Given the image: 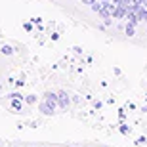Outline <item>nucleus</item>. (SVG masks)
<instances>
[{"label":"nucleus","instance_id":"nucleus-9","mask_svg":"<svg viewBox=\"0 0 147 147\" xmlns=\"http://www.w3.org/2000/svg\"><path fill=\"white\" fill-rule=\"evenodd\" d=\"M21 103H23V99H17V98H13V101H11V107L16 111H19L21 109Z\"/></svg>","mask_w":147,"mask_h":147},{"label":"nucleus","instance_id":"nucleus-8","mask_svg":"<svg viewBox=\"0 0 147 147\" xmlns=\"http://www.w3.org/2000/svg\"><path fill=\"white\" fill-rule=\"evenodd\" d=\"M25 103L34 105V103H36V96H34V94H29V96H25Z\"/></svg>","mask_w":147,"mask_h":147},{"label":"nucleus","instance_id":"nucleus-14","mask_svg":"<svg viewBox=\"0 0 147 147\" xmlns=\"http://www.w3.org/2000/svg\"><path fill=\"white\" fill-rule=\"evenodd\" d=\"M73 50H75L76 54H82V48H80V46H75V48H73Z\"/></svg>","mask_w":147,"mask_h":147},{"label":"nucleus","instance_id":"nucleus-5","mask_svg":"<svg viewBox=\"0 0 147 147\" xmlns=\"http://www.w3.org/2000/svg\"><path fill=\"white\" fill-rule=\"evenodd\" d=\"M44 99L46 101H50V103L54 105V107H57V92H44Z\"/></svg>","mask_w":147,"mask_h":147},{"label":"nucleus","instance_id":"nucleus-15","mask_svg":"<svg viewBox=\"0 0 147 147\" xmlns=\"http://www.w3.org/2000/svg\"><path fill=\"white\" fill-rule=\"evenodd\" d=\"M140 4H142L143 8H147V0H140Z\"/></svg>","mask_w":147,"mask_h":147},{"label":"nucleus","instance_id":"nucleus-10","mask_svg":"<svg viewBox=\"0 0 147 147\" xmlns=\"http://www.w3.org/2000/svg\"><path fill=\"white\" fill-rule=\"evenodd\" d=\"M90 8H92V10L96 11V13H98V11L101 10V8H103V2H99V0H98V2H94V4L90 6Z\"/></svg>","mask_w":147,"mask_h":147},{"label":"nucleus","instance_id":"nucleus-11","mask_svg":"<svg viewBox=\"0 0 147 147\" xmlns=\"http://www.w3.org/2000/svg\"><path fill=\"white\" fill-rule=\"evenodd\" d=\"M0 52H2V54H4V55H10L11 52H13V50H11V46H6V44H4V46L0 48Z\"/></svg>","mask_w":147,"mask_h":147},{"label":"nucleus","instance_id":"nucleus-1","mask_svg":"<svg viewBox=\"0 0 147 147\" xmlns=\"http://www.w3.org/2000/svg\"><path fill=\"white\" fill-rule=\"evenodd\" d=\"M38 111H40L44 117H52V115H55V107L50 103V101H46V99L38 103Z\"/></svg>","mask_w":147,"mask_h":147},{"label":"nucleus","instance_id":"nucleus-12","mask_svg":"<svg viewBox=\"0 0 147 147\" xmlns=\"http://www.w3.org/2000/svg\"><path fill=\"white\" fill-rule=\"evenodd\" d=\"M80 2H82V4H88V6H92L94 2H98V0H80Z\"/></svg>","mask_w":147,"mask_h":147},{"label":"nucleus","instance_id":"nucleus-13","mask_svg":"<svg viewBox=\"0 0 147 147\" xmlns=\"http://www.w3.org/2000/svg\"><path fill=\"white\" fill-rule=\"evenodd\" d=\"M120 132H122V134H128V132H130V130H128L126 126H120Z\"/></svg>","mask_w":147,"mask_h":147},{"label":"nucleus","instance_id":"nucleus-2","mask_svg":"<svg viewBox=\"0 0 147 147\" xmlns=\"http://www.w3.org/2000/svg\"><path fill=\"white\" fill-rule=\"evenodd\" d=\"M69 103H71L69 94H67L65 90H59V92H57V107H61V109H67V107H69Z\"/></svg>","mask_w":147,"mask_h":147},{"label":"nucleus","instance_id":"nucleus-6","mask_svg":"<svg viewBox=\"0 0 147 147\" xmlns=\"http://www.w3.org/2000/svg\"><path fill=\"white\" fill-rule=\"evenodd\" d=\"M98 16L101 17V19H111V17H113V13H111V11H109V10H107V8L103 6V8H101V10L98 11Z\"/></svg>","mask_w":147,"mask_h":147},{"label":"nucleus","instance_id":"nucleus-7","mask_svg":"<svg viewBox=\"0 0 147 147\" xmlns=\"http://www.w3.org/2000/svg\"><path fill=\"white\" fill-rule=\"evenodd\" d=\"M124 33L128 34V36H134V33H136V25H132V23H128L124 29Z\"/></svg>","mask_w":147,"mask_h":147},{"label":"nucleus","instance_id":"nucleus-3","mask_svg":"<svg viewBox=\"0 0 147 147\" xmlns=\"http://www.w3.org/2000/svg\"><path fill=\"white\" fill-rule=\"evenodd\" d=\"M126 21L132 23V25H138L140 23V17H138V13L134 10H126Z\"/></svg>","mask_w":147,"mask_h":147},{"label":"nucleus","instance_id":"nucleus-4","mask_svg":"<svg viewBox=\"0 0 147 147\" xmlns=\"http://www.w3.org/2000/svg\"><path fill=\"white\" fill-rule=\"evenodd\" d=\"M113 19H126V8L124 6H117V8H115Z\"/></svg>","mask_w":147,"mask_h":147}]
</instances>
